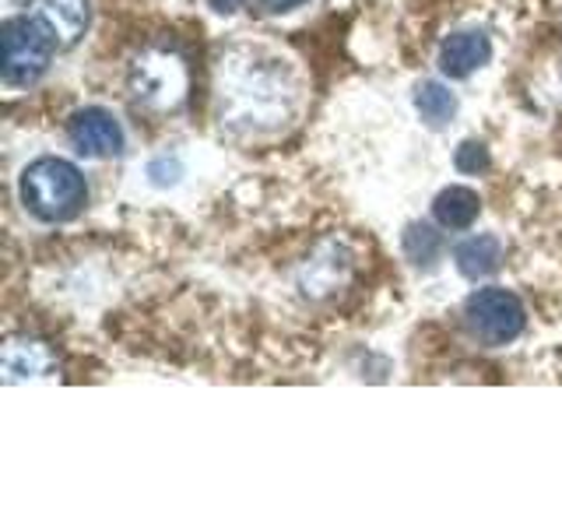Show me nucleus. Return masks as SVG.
I'll return each instance as SVG.
<instances>
[{"instance_id": "nucleus-13", "label": "nucleus", "mask_w": 562, "mask_h": 527, "mask_svg": "<svg viewBox=\"0 0 562 527\" xmlns=\"http://www.w3.org/2000/svg\"><path fill=\"white\" fill-rule=\"evenodd\" d=\"M404 257H408L415 268H432V264L439 260V254H443V236L436 233L432 225L426 222H412L408 228H404Z\"/></svg>"}, {"instance_id": "nucleus-16", "label": "nucleus", "mask_w": 562, "mask_h": 527, "mask_svg": "<svg viewBox=\"0 0 562 527\" xmlns=\"http://www.w3.org/2000/svg\"><path fill=\"white\" fill-rule=\"evenodd\" d=\"M207 8L218 11V14H233V11L243 8V0H207Z\"/></svg>"}, {"instance_id": "nucleus-11", "label": "nucleus", "mask_w": 562, "mask_h": 527, "mask_svg": "<svg viewBox=\"0 0 562 527\" xmlns=\"http://www.w3.org/2000/svg\"><path fill=\"white\" fill-rule=\"evenodd\" d=\"M479 211H482V201L471 187H447V190H439L432 201V215L443 228H471L474 218H479Z\"/></svg>"}, {"instance_id": "nucleus-5", "label": "nucleus", "mask_w": 562, "mask_h": 527, "mask_svg": "<svg viewBox=\"0 0 562 527\" xmlns=\"http://www.w3.org/2000/svg\"><path fill=\"white\" fill-rule=\"evenodd\" d=\"M464 324L468 330L488 348H503L509 341H517L524 334L527 313L524 303L506 289H479L468 295L464 303Z\"/></svg>"}, {"instance_id": "nucleus-7", "label": "nucleus", "mask_w": 562, "mask_h": 527, "mask_svg": "<svg viewBox=\"0 0 562 527\" xmlns=\"http://www.w3.org/2000/svg\"><path fill=\"white\" fill-rule=\"evenodd\" d=\"M57 369V356L49 351V345L35 338H11L0 356V373L4 383H25V380H43Z\"/></svg>"}, {"instance_id": "nucleus-12", "label": "nucleus", "mask_w": 562, "mask_h": 527, "mask_svg": "<svg viewBox=\"0 0 562 527\" xmlns=\"http://www.w3.org/2000/svg\"><path fill=\"white\" fill-rule=\"evenodd\" d=\"M415 110L429 127H447L457 113V96L443 81H418L415 85Z\"/></svg>"}, {"instance_id": "nucleus-9", "label": "nucleus", "mask_w": 562, "mask_h": 527, "mask_svg": "<svg viewBox=\"0 0 562 527\" xmlns=\"http://www.w3.org/2000/svg\"><path fill=\"white\" fill-rule=\"evenodd\" d=\"M32 14L43 18L60 49L78 46L88 29V0H32Z\"/></svg>"}, {"instance_id": "nucleus-15", "label": "nucleus", "mask_w": 562, "mask_h": 527, "mask_svg": "<svg viewBox=\"0 0 562 527\" xmlns=\"http://www.w3.org/2000/svg\"><path fill=\"white\" fill-rule=\"evenodd\" d=\"M180 172H183L180 158H155V162L148 166V176H151V183H155V187H169V183H176V180H180Z\"/></svg>"}, {"instance_id": "nucleus-1", "label": "nucleus", "mask_w": 562, "mask_h": 527, "mask_svg": "<svg viewBox=\"0 0 562 527\" xmlns=\"http://www.w3.org/2000/svg\"><path fill=\"white\" fill-rule=\"evenodd\" d=\"M215 99L222 127L254 137L285 127L295 110V85L281 60H263L257 49H236L218 64Z\"/></svg>"}, {"instance_id": "nucleus-14", "label": "nucleus", "mask_w": 562, "mask_h": 527, "mask_svg": "<svg viewBox=\"0 0 562 527\" xmlns=\"http://www.w3.org/2000/svg\"><path fill=\"white\" fill-rule=\"evenodd\" d=\"M453 166L461 172H468V176H479V172L488 169V148L482 145V141H464V145L457 148V155H453Z\"/></svg>"}, {"instance_id": "nucleus-4", "label": "nucleus", "mask_w": 562, "mask_h": 527, "mask_svg": "<svg viewBox=\"0 0 562 527\" xmlns=\"http://www.w3.org/2000/svg\"><path fill=\"white\" fill-rule=\"evenodd\" d=\"M0 43H4L0 78L11 88H29L40 81L49 70L53 53L60 49L57 35H53L43 18H35L32 11L8 18L4 29H0Z\"/></svg>"}, {"instance_id": "nucleus-8", "label": "nucleus", "mask_w": 562, "mask_h": 527, "mask_svg": "<svg viewBox=\"0 0 562 527\" xmlns=\"http://www.w3.org/2000/svg\"><path fill=\"white\" fill-rule=\"evenodd\" d=\"M492 57V43L485 32H453L450 40L439 46V70L450 78V81H464L471 78L474 70L485 67Z\"/></svg>"}, {"instance_id": "nucleus-6", "label": "nucleus", "mask_w": 562, "mask_h": 527, "mask_svg": "<svg viewBox=\"0 0 562 527\" xmlns=\"http://www.w3.org/2000/svg\"><path fill=\"white\" fill-rule=\"evenodd\" d=\"M67 137L85 158H113L123 152V127L110 110H99V105H88V110L70 116Z\"/></svg>"}, {"instance_id": "nucleus-10", "label": "nucleus", "mask_w": 562, "mask_h": 527, "mask_svg": "<svg viewBox=\"0 0 562 527\" xmlns=\"http://www.w3.org/2000/svg\"><path fill=\"white\" fill-rule=\"evenodd\" d=\"M457 271H461L468 281H482L488 274L499 271L503 264V243L496 236H471L457 246Z\"/></svg>"}, {"instance_id": "nucleus-2", "label": "nucleus", "mask_w": 562, "mask_h": 527, "mask_svg": "<svg viewBox=\"0 0 562 527\" xmlns=\"http://www.w3.org/2000/svg\"><path fill=\"white\" fill-rule=\"evenodd\" d=\"M127 88L137 110L151 116L183 110V102L190 99V67L183 53L166 43L145 46L131 64Z\"/></svg>"}, {"instance_id": "nucleus-17", "label": "nucleus", "mask_w": 562, "mask_h": 527, "mask_svg": "<svg viewBox=\"0 0 562 527\" xmlns=\"http://www.w3.org/2000/svg\"><path fill=\"white\" fill-rule=\"evenodd\" d=\"M268 8H274V11H292V8H299V4H306V0H263Z\"/></svg>"}, {"instance_id": "nucleus-3", "label": "nucleus", "mask_w": 562, "mask_h": 527, "mask_svg": "<svg viewBox=\"0 0 562 527\" xmlns=\"http://www.w3.org/2000/svg\"><path fill=\"white\" fill-rule=\"evenodd\" d=\"M22 201L35 218L43 222H70L88 204V187L78 166L67 158H35L22 172Z\"/></svg>"}]
</instances>
